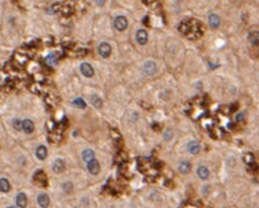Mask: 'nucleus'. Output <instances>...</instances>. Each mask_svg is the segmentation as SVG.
I'll return each instance as SVG.
<instances>
[{
    "label": "nucleus",
    "mask_w": 259,
    "mask_h": 208,
    "mask_svg": "<svg viewBox=\"0 0 259 208\" xmlns=\"http://www.w3.org/2000/svg\"><path fill=\"white\" fill-rule=\"evenodd\" d=\"M200 149H201V146H200V144L197 140H192V141H190L187 144V150L190 151L191 154H193V155L199 154Z\"/></svg>",
    "instance_id": "nucleus-3"
},
{
    "label": "nucleus",
    "mask_w": 259,
    "mask_h": 208,
    "mask_svg": "<svg viewBox=\"0 0 259 208\" xmlns=\"http://www.w3.org/2000/svg\"><path fill=\"white\" fill-rule=\"evenodd\" d=\"M114 26L117 30L119 31H123L127 28V20L125 16H117L114 21Z\"/></svg>",
    "instance_id": "nucleus-2"
},
{
    "label": "nucleus",
    "mask_w": 259,
    "mask_h": 208,
    "mask_svg": "<svg viewBox=\"0 0 259 208\" xmlns=\"http://www.w3.org/2000/svg\"><path fill=\"white\" fill-rule=\"evenodd\" d=\"M11 190V184H9V182L7 180L6 178H1L0 179V191L1 192H8V191Z\"/></svg>",
    "instance_id": "nucleus-17"
},
{
    "label": "nucleus",
    "mask_w": 259,
    "mask_h": 208,
    "mask_svg": "<svg viewBox=\"0 0 259 208\" xmlns=\"http://www.w3.org/2000/svg\"><path fill=\"white\" fill-rule=\"evenodd\" d=\"M92 103L96 106V108H101L102 106V101H101V98L96 96V95H93L92 96Z\"/></svg>",
    "instance_id": "nucleus-20"
},
{
    "label": "nucleus",
    "mask_w": 259,
    "mask_h": 208,
    "mask_svg": "<svg viewBox=\"0 0 259 208\" xmlns=\"http://www.w3.org/2000/svg\"><path fill=\"white\" fill-rule=\"evenodd\" d=\"M72 103L74 104L75 106L80 108V109H83V108L86 106V103H85V101H83L82 98H75V99H73V102H72Z\"/></svg>",
    "instance_id": "nucleus-19"
},
{
    "label": "nucleus",
    "mask_w": 259,
    "mask_h": 208,
    "mask_svg": "<svg viewBox=\"0 0 259 208\" xmlns=\"http://www.w3.org/2000/svg\"><path fill=\"white\" fill-rule=\"evenodd\" d=\"M147 40H148V36H147V33L144 29H139L137 31V42H138L140 45H145L147 43Z\"/></svg>",
    "instance_id": "nucleus-7"
},
{
    "label": "nucleus",
    "mask_w": 259,
    "mask_h": 208,
    "mask_svg": "<svg viewBox=\"0 0 259 208\" xmlns=\"http://www.w3.org/2000/svg\"><path fill=\"white\" fill-rule=\"evenodd\" d=\"M98 53L101 54V57L108 58L111 54V46L109 45V43L107 42H102L98 45Z\"/></svg>",
    "instance_id": "nucleus-1"
},
{
    "label": "nucleus",
    "mask_w": 259,
    "mask_h": 208,
    "mask_svg": "<svg viewBox=\"0 0 259 208\" xmlns=\"http://www.w3.org/2000/svg\"><path fill=\"white\" fill-rule=\"evenodd\" d=\"M243 118H244V112H241L236 116V121H242Z\"/></svg>",
    "instance_id": "nucleus-24"
},
{
    "label": "nucleus",
    "mask_w": 259,
    "mask_h": 208,
    "mask_svg": "<svg viewBox=\"0 0 259 208\" xmlns=\"http://www.w3.org/2000/svg\"><path fill=\"white\" fill-rule=\"evenodd\" d=\"M94 156H95V154H94V151L92 149H85L82 151V158H83V161L86 162L93 161L94 160Z\"/></svg>",
    "instance_id": "nucleus-16"
},
{
    "label": "nucleus",
    "mask_w": 259,
    "mask_h": 208,
    "mask_svg": "<svg viewBox=\"0 0 259 208\" xmlns=\"http://www.w3.org/2000/svg\"><path fill=\"white\" fill-rule=\"evenodd\" d=\"M156 69H157V66H156V64L154 61H146L144 64V71L146 74H149V75H153L156 73Z\"/></svg>",
    "instance_id": "nucleus-4"
},
{
    "label": "nucleus",
    "mask_w": 259,
    "mask_h": 208,
    "mask_svg": "<svg viewBox=\"0 0 259 208\" xmlns=\"http://www.w3.org/2000/svg\"><path fill=\"white\" fill-rule=\"evenodd\" d=\"M37 202L42 208H46L50 203V198L45 193H40V196H37Z\"/></svg>",
    "instance_id": "nucleus-8"
},
{
    "label": "nucleus",
    "mask_w": 259,
    "mask_h": 208,
    "mask_svg": "<svg viewBox=\"0 0 259 208\" xmlns=\"http://www.w3.org/2000/svg\"><path fill=\"white\" fill-rule=\"evenodd\" d=\"M36 156L40 158V160H45L46 156H47V150L44 146H40L37 149H36Z\"/></svg>",
    "instance_id": "nucleus-15"
},
{
    "label": "nucleus",
    "mask_w": 259,
    "mask_h": 208,
    "mask_svg": "<svg viewBox=\"0 0 259 208\" xmlns=\"http://www.w3.org/2000/svg\"><path fill=\"white\" fill-rule=\"evenodd\" d=\"M80 71H81V73L85 75V76H87V78H90V76H93V74H94V68L90 66V64H88V63L81 64Z\"/></svg>",
    "instance_id": "nucleus-6"
},
{
    "label": "nucleus",
    "mask_w": 259,
    "mask_h": 208,
    "mask_svg": "<svg viewBox=\"0 0 259 208\" xmlns=\"http://www.w3.org/2000/svg\"><path fill=\"white\" fill-rule=\"evenodd\" d=\"M13 127H14L15 130H21V128H22V120L15 118V119L13 120Z\"/></svg>",
    "instance_id": "nucleus-21"
},
{
    "label": "nucleus",
    "mask_w": 259,
    "mask_h": 208,
    "mask_svg": "<svg viewBox=\"0 0 259 208\" xmlns=\"http://www.w3.org/2000/svg\"><path fill=\"white\" fill-rule=\"evenodd\" d=\"M87 168H88V171L92 173V175H98V172H100V169H101V167H100V163H98V161H96L95 158H94L93 161L88 162V165H87Z\"/></svg>",
    "instance_id": "nucleus-5"
},
{
    "label": "nucleus",
    "mask_w": 259,
    "mask_h": 208,
    "mask_svg": "<svg viewBox=\"0 0 259 208\" xmlns=\"http://www.w3.org/2000/svg\"><path fill=\"white\" fill-rule=\"evenodd\" d=\"M15 201H16V205L20 208H26L27 203H28V199H27V196L24 193H19L16 196Z\"/></svg>",
    "instance_id": "nucleus-10"
},
{
    "label": "nucleus",
    "mask_w": 259,
    "mask_h": 208,
    "mask_svg": "<svg viewBox=\"0 0 259 208\" xmlns=\"http://www.w3.org/2000/svg\"><path fill=\"white\" fill-rule=\"evenodd\" d=\"M198 176H199V178L201 179H207L209 177V170L207 169V167H205V165H201V167L198 168Z\"/></svg>",
    "instance_id": "nucleus-14"
},
{
    "label": "nucleus",
    "mask_w": 259,
    "mask_h": 208,
    "mask_svg": "<svg viewBox=\"0 0 259 208\" xmlns=\"http://www.w3.org/2000/svg\"><path fill=\"white\" fill-rule=\"evenodd\" d=\"M52 169H53L54 172H57V173L63 172L64 170H65V162H64L63 160H60V158H57L56 161L53 162V167H52Z\"/></svg>",
    "instance_id": "nucleus-11"
},
{
    "label": "nucleus",
    "mask_w": 259,
    "mask_h": 208,
    "mask_svg": "<svg viewBox=\"0 0 259 208\" xmlns=\"http://www.w3.org/2000/svg\"><path fill=\"white\" fill-rule=\"evenodd\" d=\"M63 189H64L65 191L69 192V191L72 190V184H71V183H65V184L63 185Z\"/></svg>",
    "instance_id": "nucleus-23"
},
{
    "label": "nucleus",
    "mask_w": 259,
    "mask_h": 208,
    "mask_svg": "<svg viewBox=\"0 0 259 208\" xmlns=\"http://www.w3.org/2000/svg\"><path fill=\"white\" fill-rule=\"evenodd\" d=\"M249 40L252 45H258V42H259V34L258 31H252L250 33L249 35Z\"/></svg>",
    "instance_id": "nucleus-18"
},
{
    "label": "nucleus",
    "mask_w": 259,
    "mask_h": 208,
    "mask_svg": "<svg viewBox=\"0 0 259 208\" xmlns=\"http://www.w3.org/2000/svg\"><path fill=\"white\" fill-rule=\"evenodd\" d=\"M254 155L252 154H248V155L245 156V162L248 163V164H251V163H254Z\"/></svg>",
    "instance_id": "nucleus-22"
},
{
    "label": "nucleus",
    "mask_w": 259,
    "mask_h": 208,
    "mask_svg": "<svg viewBox=\"0 0 259 208\" xmlns=\"http://www.w3.org/2000/svg\"><path fill=\"white\" fill-rule=\"evenodd\" d=\"M191 163L189 161H182L178 165V170L180 173H189L191 171Z\"/></svg>",
    "instance_id": "nucleus-13"
},
{
    "label": "nucleus",
    "mask_w": 259,
    "mask_h": 208,
    "mask_svg": "<svg viewBox=\"0 0 259 208\" xmlns=\"http://www.w3.org/2000/svg\"><path fill=\"white\" fill-rule=\"evenodd\" d=\"M34 123L30 120V119H24L22 121V130L24 133H27V134H30V133L34 132Z\"/></svg>",
    "instance_id": "nucleus-9"
},
{
    "label": "nucleus",
    "mask_w": 259,
    "mask_h": 208,
    "mask_svg": "<svg viewBox=\"0 0 259 208\" xmlns=\"http://www.w3.org/2000/svg\"><path fill=\"white\" fill-rule=\"evenodd\" d=\"M7 208H15V207H7Z\"/></svg>",
    "instance_id": "nucleus-25"
},
{
    "label": "nucleus",
    "mask_w": 259,
    "mask_h": 208,
    "mask_svg": "<svg viewBox=\"0 0 259 208\" xmlns=\"http://www.w3.org/2000/svg\"><path fill=\"white\" fill-rule=\"evenodd\" d=\"M220 16L218 14H209L208 16V24L212 27V28H218L220 26Z\"/></svg>",
    "instance_id": "nucleus-12"
}]
</instances>
